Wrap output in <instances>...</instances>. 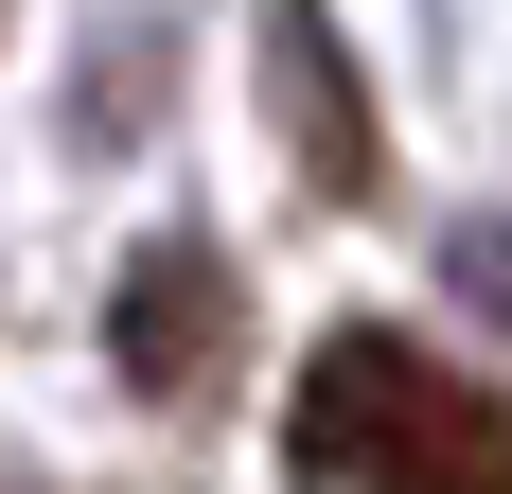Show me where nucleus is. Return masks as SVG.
Returning a JSON list of instances; mask_svg holds the SVG:
<instances>
[{
  "label": "nucleus",
  "instance_id": "obj_1",
  "mask_svg": "<svg viewBox=\"0 0 512 494\" xmlns=\"http://www.w3.org/2000/svg\"><path fill=\"white\" fill-rule=\"evenodd\" d=\"M283 477L301 494H512V406L477 389V371H442L424 336L354 318V336L301 353Z\"/></svg>",
  "mask_w": 512,
  "mask_h": 494
},
{
  "label": "nucleus",
  "instance_id": "obj_2",
  "mask_svg": "<svg viewBox=\"0 0 512 494\" xmlns=\"http://www.w3.org/2000/svg\"><path fill=\"white\" fill-rule=\"evenodd\" d=\"M230 336H248V318H230V265H212V247H142V265L106 283V353H124L142 406H195L212 371H230Z\"/></svg>",
  "mask_w": 512,
  "mask_h": 494
},
{
  "label": "nucleus",
  "instance_id": "obj_3",
  "mask_svg": "<svg viewBox=\"0 0 512 494\" xmlns=\"http://www.w3.org/2000/svg\"><path fill=\"white\" fill-rule=\"evenodd\" d=\"M265 106L301 124V177H318V195H371V89H354V53H336L318 0H265Z\"/></svg>",
  "mask_w": 512,
  "mask_h": 494
}]
</instances>
